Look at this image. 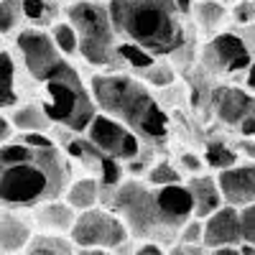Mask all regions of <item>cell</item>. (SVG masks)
<instances>
[{"label": "cell", "instance_id": "1", "mask_svg": "<svg viewBox=\"0 0 255 255\" xmlns=\"http://www.w3.org/2000/svg\"><path fill=\"white\" fill-rule=\"evenodd\" d=\"M72 166L59 145L36 148L20 138L0 145V207L33 209L59 199L69 186Z\"/></svg>", "mask_w": 255, "mask_h": 255}, {"label": "cell", "instance_id": "2", "mask_svg": "<svg viewBox=\"0 0 255 255\" xmlns=\"http://www.w3.org/2000/svg\"><path fill=\"white\" fill-rule=\"evenodd\" d=\"M108 13L120 41L153 56H168L184 46L181 10L174 0H108Z\"/></svg>", "mask_w": 255, "mask_h": 255}, {"label": "cell", "instance_id": "3", "mask_svg": "<svg viewBox=\"0 0 255 255\" xmlns=\"http://www.w3.org/2000/svg\"><path fill=\"white\" fill-rule=\"evenodd\" d=\"M90 95L97 113H105L125 123L135 135H145L153 140L166 135V125H168L166 113L148 95L140 79L120 72L97 74L90 82Z\"/></svg>", "mask_w": 255, "mask_h": 255}, {"label": "cell", "instance_id": "4", "mask_svg": "<svg viewBox=\"0 0 255 255\" xmlns=\"http://www.w3.org/2000/svg\"><path fill=\"white\" fill-rule=\"evenodd\" d=\"M110 209L125 222L128 232L145 243H176L179 230L168 222L158 199V189L138 179H128L115 186L110 194Z\"/></svg>", "mask_w": 255, "mask_h": 255}, {"label": "cell", "instance_id": "5", "mask_svg": "<svg viewBox=\"0 0 255 255\" xmlns=\"http://www.w3.org/2000/svg\"><path fill=\"white\" fill-rule=\"evenodd\" d=\"M38 102L51 125H61L72 133H84L87 123L97 113L90 87L79 79L77 69L67 59L44 82H38Z\"/></svg>", "mask_w": 255, "mask_h": 255}, {"label": "cell", "instance_id": "6", "mask_svg": "<svg viewBox=\"0 0 255 255\" xmlns=\"http://www.w3.org/2000/svg\"><path fill=\"white\" fill-rule=\"evenodd\" d=\"M64 13H67V20L74 26L79 36L77 56H82L92 67L115 69L118 67V54H115L118 36L113 28L108 5L97 3V0H74V3H67Z\"/></svg>", "mask_w": 255, "mask_h": 255}, {"label": "cell", "instance_id": "7", "mask_svg": "<svg viewBox=\"0 0 255 255\" xmlns=\"http://www.w3.org/2000/svg\"><path fill=\"white\" fill-rule=\"evenodd\" d=\"M130 232L125 222L113 209L92 207L87 212H77L74 225L69 230V240L74 248H100V250H118L128 243Z\"/></svg>", "mask_w": 255, "mask_h": 255}, {"label": "cell", "instance_id": "8", "mask_svg": "<svg viewBox=\"0 0 255 255\" xmlns=\"http://www.w3.org/2000/svg\"><path fill=\"white\" fill-rule=\"evenodd\" d=\"M84 138H87L102 156H110L115 161H133L143 153V140L140 135H135L125 123L105 115V113H95L92 120L84 128Z\"/></svg>", "mask_w": 255, "mask_h": 255}, {"label": "cell", "instance_id": "9", "mask_svg": "<svg viewBox=\"0 0 255 255\" xmlns=\"http://www.w3.org/2000/svg\"><path fill=\"white\" fill-rule=\"evenodd\" d=\"M15 49L20 54V64H23L26 74L33 82H44L59 67V64L64 61V56L54 46L49 31L36 28V26L20 28L15 33Z\"/></svg>", "mask_w": 255, "mask_h": 255}, {"label": "cell", "instance_id": "10", "mask_svg": "<svg viewBox=\"0 0 255 255\" xmlns=\"http://www.w3.org/2000/svg\"><path fill=\"white\" fill-rule=\"evenodd\" d=\"M202 61L215 74H245L253 56L245 46V41L240 38V33L220 31L215 33L212 41H207V46L202 51Z\"/></svg>", "mask_w": 255, "mask_h": 255}, {"label": "cell", "instance_id": "11", "mask_svg": "<svg viewBox=\"0 0 255 255\" xmlns=\"http://www.w3.org/2000/svg\"><path fill=\"white\" fill-rule=\"evenodd\" d=\"M217 186H220V194H222V202L230 204V207H248V204H255V163L248 161V163H235L230 168H222L215 176Z\"/></svg>", "mask_w": 255, "mask_h": 255}, {"label": "cell", "instance_id": "12", "mask_svg": "<svg viewBox=\"0 0 255 255\" xmlns=\"http://www.w3.org/2000/svg\"><path fill=\"white\" fill-rule=\"evenodd\" d=\"M202 245L209 248H238L243 245L240 232V209L222 204L217 212L202 220Z\"/></svg>", "mask_w": 255, "mask_h": 255}, {"label": "cell", "instance_id": "13", "mask_svg": "<svg viewBox=\"0 0 255 255\" xmlns=\"http://www.w3.org/2000/svg\"><path fill=\"white\" fill-rule=\"evenodd\" d=\"M212 108L225 125L238 128L255 110V95H250L243 87H235V84H222L212 95Z\"/></svg>", "mask_w": 255, "mask_h": 255}, {"label": "cell", "instance_id": "14", "mask_svg": "<svg viewBox=\"0 0 255 255\" xmlns=\"http://www.w3.org/2000/svg\"><path fill=\"white\" fill-rule=\"evenodd\" d=\"M33 238V220L26 209L0 207V255H20Z\"/></svg>", "mask_w": 255, "mask_h": 255}, {"label": "cell", "instance_id": "15", "mask_svg": "<svg viewBox=\"0 0 255 255\" xmlns=\"http://www.w3.org/2000/svg\"><path fill=\"white\" fill-rule=\"evenodd\" d=\"M184 186H186L189 197H191V217H197V220L209 217L212 212H217V209L225 204L215 176H209V174L189 176Z\"/></svg>", "mask_w": 255, "mask_h": 255}, {"label": "cell", "instance_id": "16", "mask_svg": "<svg viewBox=\"0 0 255 255\" xmlns=\"http://www.w3.org/2000/svg\"><path fill=\"white\" fill-rule=\"evenodd\" d=\"M74 217H77V212L61 197L33 207V215H31V220L41 227V232H46V235H69Z\"/></svg>", "mask_w": 255, "mask_h": 255}, {"label": "cell", "instance_id": "17", "mask_svg": "<svg viewBox=\"0 0 255 255\" xmlns=\"http://www.w3.org/2000/svg\"><path fill=\"white\" fill-rule=\"evenodd\" d=\"M8 120L13 125V130H18V133H49L51 128H54L38 100L18 102L15 108L10 110Z\"/></svg>", "mask_w": 255, "mask_h": 255}, {"label": "cell", "instance_id": "18", "mask_svg": "<svg viewBox=\"0 0 255 255\" xmlns=\"http://www.w3.org/2000/svg\"><path fill=\"white\" fill-rule=\"evenodd\" d=\"M20 102L18 61L8 49H0V110H13Z\"/></svg>", "mask_w": 255, "mask_h": 255}, {"label": "cell", "instance_id": "19", "mask_svg": "<svg viewBox=\"0 0 255 255\" xmlns=\"http://www.w3.org/2000/svg\"><path fill=\"white\" fill-rule=\"evenodd\" d=\"M64 202H67L74 212H87L100 204V181L95 176H79L69 181L64 189Z\"/></svg>", "mask_w": 255, "mask_h": 255}, {"label": "cell", "instance_id": "20", "mask_svg": "<svg viewBox=\"0 0 255 255\" xmlns=\"http://www.w3.org/2000/svg\"><path fill=\"white\" fill-rule=\"evenodd\" d=\"M49 36L54 41L56 51L64 59H67V56H77V51H79V36H77V31H74V26L69 23V20L56 18L51 23V28H49Z\"/></svg>", "mask_w": 255, "mask_h": 255}, {"label": "cell", "instance_id": "21", "mask_svg": "<svg viewBox=\"0 0 255 255\" xmlns=\"http://www.w3.org/2000/svg\"><path fill=\"white\" fill-rule=\"evenodd\" d=\"M204 166L215 168V171H222V168H230L240 161V153L232 145L222 143V140H209L204 145Z\"/></svg>", "mask_w": 255, "mask_h": 255}, {"label": "cell", "instance_id": "22", "mask_svg": "<svg viewBox=\"0 0 255 255\" xmlns=\"http://www.w3.org/2000/svg\"><path fill=\"white\" fill-rule=\"evenodd\" d=\"M115 54H118V61H125L133 72H143L145 67H151V64L158 59L153 54H148L145 49L130 44V41H120V38H118V44H115Z\"/></svg>", "mask_w": 255, "mask_h": 255}, {"label": "cell", "instance_id": "23", "mask_svg": "<svg viewBox=\"0 0 255 255\" xmlns=\"http://www.w3.org/2000/svg\"><path fill=\"white\" fill-rule=\"evenodd\" d=\"M23 5L20 0H0V36H13L23 28Z\"/></svg>", "mask_w": 255, "mask_h": 255}, {"label": "cell", "instance_id": "24", "mask_svg": "<svg viewBox=\"0 0 255 255\" xmlns=\"http://www.w3.org/2000/svg\"><path fill=\"white\" fill-rule=\"evenodd\" d=\"M23 18L36 28H41L46 20H56V0H20Z\"/></svg>", "mask_w": 255, "mask_h": 255}, {"label": "cell", "instance_id": "25", "mask_svg": "<svg viewBox=\"0 0 255 255\" xmlns=\"http://www.w3.org/2000/svg\"><path fill=\"white\" fill-rule=\"evenodd\" d=\"M138 74H140V82L151 84V87H168V84L176 82V72H174V67L166 59H156L151 67H145Z\"/></svg>", "mask_w": 255, "mask_h": 255}, {"label": "cell", "instance_id": "26", "mask_svg": "<svg viewBox=\"0 0 255 255\" xmlns=\"http://www.w3.org/2000/svg\"><path fill=\"white\" fill-rule=\"evenodd\" d=\"M181 171L171 163V161H156L145 174V184L148 186H168V184H181Z\"/></svg>", "mask_w": 255, "mask_h": 255}, {"label": "cell", "instance_id": "27", "mask_svg": "<svg viewBox=\"0 0 255 255\" xmlns=\"http://www.w3.org/2000/svg\"><path fill=\"white\" fill-rule=\"evenodd\" d=\"M197 20H199V26L202 28H207V31H212V28H217L222 20H225V15H227V10H225V5H220V3H215V0H202V3H197Z\"/></svg>", "mask_w": 255, "mask_h": 255}, {"label": "cell", "instance_id": "28", "mask_svg": "<svg viewBox=\"0 0 255 255\" xmlns=\"http://www.w3.org/2000/svg\"><path fill=\"white\" fill-rule=\"evenodd\" d=\"M202 220L197 217H189L181 230H179V235H176V243H184V245H202Z\"/></svg>", "mask_w": 255, "mask_h": 255}, {"label": "cell", "instance_id": "29", "mask_svg": "<svg viewBox=\"0 0 255 255\" xmlns=\"http://www.w3.org/2000/svg\"><path fill=\"white\" fill-rule=\"evenodd\" d=\"M240 232H243V243L255 248V204L240 209Z\"/></svg>", "mask_w": 255, "mask_h": 255}, {"label": "cell", "instance_id": "30", "mask_svg": "<svg viewBox=\"0 0 255 255\" xmlns=\"http://www.w3.org/2000/svg\"><path fill=\"white\" fill-rule=\"evenodd\" d=\"M179 163H181L179 171L186 174V176H199V174H204V168H207L204 166V158L199 153H191V151H184L181 158H179Z\"/></svg>", "mask_w": 255, "mask_h": 255}, {"label": "cell", "instance_id": "31", "mask_svg": "<svg viewBox=\"0 0 255 255\" xmlns=\"http://www.w3.org/2000/svg\"><path fill=\"white\" fill-rule=\"evenodd\" d=\"M235 20H238L240 26L255 23V0H245V3H240L235 8Z\"/></svg>", "mask_w": 255, "mask_h": 255}, {"label": "cell", "instance_id": "32", "mask_svg": "<svg viewBox=\"0 0 255 255\" xmlns=\"http://www.w3.org/2000/svg\"><path fill=\"white\" fill-rule=\"evenodd\" d=\"M204 253H207L204 245H184V243H176L168 250V255H204Z\"/></svg>", "mask_w": 255, "mask_h": 255}, {"label": "cell", "instance_id": "33", "mask_svg": "<svg viewBox=\"0 0 255 255\" xmlns=\"http://www.w3.org/2000/svg\"><path fill=\"white\" fill-rule=\"evenodd\" d=\"M235 151H238L240 156H245L248 161L255 163V135H253V138H243V140L235 145Z\"/></svg>", "mask_w": 255, "mask_h": 255}, {"label": "cell", "instance_id": "34", "mask_svg": "<svg viewBox=\"0 0 255 255\" xmlns=\"http://www.w3.org/2000/svg\"><path fill=\"white\" fill-rule=\"evenodd\" d=\"M13 133H15V130H13L10 120L3 115V110H0V145H3L5 140H10V138H13Z\"/></svg>", "mask_w": 255, "mask_h": 255}, {"label": "cell", "instance_id": "35", "mask_svg": "<svg viewBox=\"0 0 255 255\" xmlns=\"http://www.w3.org/2000/svg\"><path fill=\"white\" fill-rule=\"evenodd\" d=\"M238 130L243 133V138H253V135H255V110L238 125Z\"/></svg>", "mask_w": 255, "mask_h": 255}, {"label": "cell", "instance_id": "36", "mask_svg": "<svg viewBox=\"0 0 255 255\" xmlns=\"http://www.w3.org/2000/svg\"><path fill=\"white\" fill-rule=\"evenodd\" d=\"M133 255H163V250L156 243H143V245H138V250Z\"/></svg>", "mask_w": 255, "mask_h": 255}, {"label": "cell", "instance_id": "37", "mask_svg": "<svg viewBox=\"0 0 255 255\" xmlns=\"http://www.w3.org/2000/svg\"><path fill=\"white\" fill-rule=\"evenodd\" d=\"M245 87L250 95H255V59L250 61V67L245 69Z\"/></svg>", "mask_w": 255, "mask_h": 255}, {"label": "cell", "instance_id": "38", "mask_svg": "<svg viewBox=\"0 0 255 255\" xmlns=\"http://www.w3.org/2000/svg\"><path fill=\"white\" fill-rule=\"evenodd\" d=\"M204 255H243L240 248H209Z\"/></svg>", "mask_w": 255, "mask_h": 255}, {"label": "cell", "instance_id": "39", "mask_svg": "<svg viewBox=\"0 0 255 255\" xmlns=\"http://www.w3.org/2000/svg\"><path fill=\"white\" fill-rule=\"evenodd\" d=\"M74 255H113V250H100V248H77Z\"/></svg>", "mask_w": 255, "mask_h": 255}, {"label": "cell", "instance_id": "40", "mask_svg": "<svg viewBox=\"0 0 255 255\" xmlns=\"http://www.w3.org/2000/svg\"><path fill=\"white\" fill-rule=\"evenodd\" d=\"M56 3H64V5H67V3H74V0H56Z\"/></svg>", "mask_w": 255, "mask_h": 255}, {"label": "cell", "instance_id": "41", "mask_svg": "<svg viewBox=\"0 0 255 255\" xmlns=\"http://www.w3.org/2000/svg\"><path fill=\"white\" fill-rule=\"evenodd\" d=\"M0 49H3V36H0Z\"/></svg>", "mask_w": 255, "mask_h": 255}, {"label": "cell", "instance_id": "42", "mask_svg": "<svg viewBox=\"0 0 255 255\" xmlns=\"http://www.w3.org/2000/svg\"><path fill=\"white\" fill-rule=\"evenodd\" d=\"M97 3H105V0H97Z\"/></svg>", "mask_w": 255, "mask_h": 255}]
</instances>
